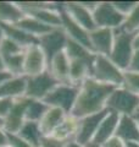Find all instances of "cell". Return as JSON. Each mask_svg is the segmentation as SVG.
<instances>
[{"label":"cell","instance_id":"cell-33","mask_svg":"<svg viewBox=\"0 0 139 147\" xmlns=\"http://www.w3.org/2000/svg\"><path fill=\"white\" fill-rule=\"evenodd\" d=\"M7 141H9V146L10 147H33L28 142L22 140L16 134H7Z\"/></svg>","mask_w":139,"mask_h":147},{"label":"cell","instance_id":"cell-12","mask_svg":"<svg viewBox=\"0 0 139 147\" xmlns=\"http://www.w3.org/2000/svg\"><path fill=\"white\" fill-rule=\"evenodd\" d=\"M109 110L105 109L100 113L92 114V115H87L84 118L80 119V127H78V132L76 136V142L81 145H87L88 142L93 141L94 136L99 129L100 123L108 114Z\"/></svg>","mask_w":139,"mask_h":147},{"label":"cell","instance_id":"cell-15","mask_svg":"<svg viewBox=\"0 0 139 147\" xmlns=\"http://www.w3.org/2000/svg\"><path fill=\"white\" fill-rule=\"evenodd\" d=\"M70 65L71 61L63 50L48 63V71L59 84H70Z\"/></svg>","mask_w":139,"mask_h":147},{"label":"cell","instance_id":"cell-40","mask_svg":"<svg viewBox=\"0 0 139 147\" xmlns=\"http://www.w3.org/2000/svg\"><path fill=\"white\" fill-rule=\"evenodd\" d=\"M66 147H86V146L78 144V142H76V141H71V142H68V144L66 145Z\"/></svg>","mask_w":139,"mask_h":147},{"label":"cell","instance_id":"cell-28","mask_svg":"<svg viewBox=\"0 0 139 147\" xmlns=\"http://www.w3.org/2000/svg\"><path fill=\"white\" fill-rule=\"evenodd\" d=\"M121 30L124 32H128V33H133V34L139 32V1L136 5V7L124 17Z\"/></svg>","mask_w":139,"mask_h":147},{"label":"cell","instance_id":"cell-30","mask_svg":"<svg viewBox=\"0 0 139 147\" xmlns=\"http://www.w3.org/2000/svg\"><path fill=\"white\" fill-rule=\"evenodd\" d=\"M26 48L21 47L20 44H17L13 40L4 37V39L1 40V44H0V53H1L3 57H9V55H15V54H21L25 52Z\"/></svg>","mask_w":139,"mask_h":147},{"label":"cell","instance_id":"cell-22","mask_svg":"<svg viewBox=\"0 0 139 147\" xmlns=\"http://www.w3.org/2000/svg\"><path fill=\"white\" fill-rule=\"evenodd\" d=\"M0 27L4 32V37L13 40L21 47L27 48L32 44H38V38L28 34L27 32L21 30L16 25H6V24H0Z\"/></svg>","mask_w":139,"mask_h":147},{"label":"cell","instance_id":"cell-42","mask_svg":"<svg viewBox=\"0 0 139 147\" xmlns=\"http://www.w3.org/2000/svg\"><path fill=\"white\" fill-rule=\"evenodd\" d=\"M86 147H103V145H99V144H95V142H88L87 145H84Z\"/></svg>","mask_w":139,"mask_h":147},{"label":"cell","instance_id":"cell-36","mask_svg":"<svg viewBox=\"0 0 139 147\" xmlns=\"http://www.w3.org/2000/svg\"><path fill=\"white\" fill-rule=\"evenodd\" d=\"M127 70L134 71V72H139V49L134 52L133 57H132V60H131V63H129V66H128Z\"/></svg>","mask_w":139,"mask_h":147},{"label":"cell","instance_id":"cell-35","mask_svg":"<svg viewBox=\"0 0 139 147\" xmlns=\"http://www.w3.org/2000/svg\"><path fill=\"white\" fill-rule=\"evenodd\" d=\"M103 147H127V144L121 137H118L117 135H114L112 137H110L108 141L104 142Z\"/></svg>","mask_w":139,"mask_h":147},{"label":"cell","instance_id":"cell-29","mask_svg":"<svg viewBox=\"0 0 139 147\" xmlns=\"http://www.w3.org/2000/svg\"><path fill=\"white\" fill-rule=\"evenodd\" d=\"M122 87L139 97V72H134L129 70L123 71Z\"/></svg>","mask_w":139,"mask_h":147},{"label":"cell","instance_id":"cell-16","mask_svg":"<svg viewBox=\"0 0 139 147\" xmlns=\"http://www.w3.org/2000/svg\"><path fill=\"white\" fill-rule=\"evenodd\" d=\"M78 127H80V119L72 115V114H67L62 123L48 136H51L61 142L68 144V142L76 140Z\"/></svg>","mask_w":139,"mask_h":147},{"label":"cell","instance_id":"cell-17","mask_svg":"<svg viewBox=\"0 0 139 147\" xmlns=\"http://www.w3.org/2000/svg\"><path fill=\"white\" fill-rule=\"evenodd\" d=\"M94 58L70 60L71 61V65H70V84L80 86L86 80L92 77Z\"/></svg>","mask_w":139,"mask_h":147},{"label":"cell","instance_id":"cell-24","mask_svg":"<svg viewBox=\"0 0 139 147\" xmlns=\"http://www.w3.org/2000/svg\"><path fill=\"white\" fill-rule=\"evenodd\" d=\"M16 26H18L21 30H23L25 32H27L28 34L35 37V38H39L43 34L48 33L49 31H51L53 28L49 26H46L44 24H41L38 20L31 17L28 15H25L20 21L16 24Z\"/></svg>","mask_w":139,"mask_h":147},{"label":"cell","instance_id":"cell-26","mask_svg":"<svg viewBox=\"0 0 139 147\" xmlns=\"http://www.w3.org/2000/svg\"><path fill=\"white\" fill-rule=\"evenodd\" d=\"M65 53L67 54L70 60H77V59H92L95 57V53H93L90 49H88L84 45H82L77 42L68 39Z\"/></svg>","mask_w":139,"mask_h":147},{"label":"cell","instance_id":"cell-18","mask_svg":"<svg viewBox=\"0 0 139 147\" xmlns=\"http://www.w3.org/2000/svg\"><path fill=\"white\" fill-rule=\"evenodd\" d=\"M126 142L139 141V121L136 117L120 115L116 134Z\"/></svg>","mask_w":139,"mask_h":147},{"label":"cell","instance_id":"cell-20","mask_svg":"<svg viewBox=\"0 0 139 147\" xmlns=\"http://www.w3.org/2000/svg\"><path fill=\"white\" fill-rule=\"evenodd\" d=\"M118 120H120L118 114H116L114 112H108V114L103 119V121L100 123L99 129L92 142L103 145L105 141H108L110 137H112L116 134V130H117Z\"/></svg>","mask_w":139,"mask_h":147},{"label":"cell","instance_id":"cell-7","mask_svg":"<svg viewBox=\"0 0 139 147\" xmlns=\"http://www.w3.org/2000/svg\"><path fill=\"white\" fill-rule=\"evenodd\" d=\"M57 84L59 82L50 75L48 70L39 74V75L28 76L26 77L25 97L29 99L43 100Z\"/></svg>","mask_w":139,"mask_h":147},{"label":"cell","instance_id":"cell-19","mask_svg":"<svg viewBox=\"0 0 139 147\" xmlns=\"http://www.w3.org/2000/svg\"><path fill=\"white\" fill-rule=\"evenodd\" d=\"M26 76H11L0 84V98L16 99L25 97Z\"/></svg>","mask_w":139,"mask_h":147},{"label":"cell","instance_id":"cell-47","mask_svg":"<svg viewBox=\"0 0 139 147\" xmlns=\"http://www.w3.org/2000/svg\"><path fill=\"white\" fill-rule=\"evenodd\" d=\"M138 113H139V112H138ZM138 113H137V114H138Z\"/></svg>","mask_w":139,"mask_h":147},{"label":"cell","instance_id":"cell-31","mask_svg":"<svg viewBox=\"0 0 139 147\" xmlns=\"http://www.w3.org/2000/svg\"><path fill=\"white\" fill-rule=\"evenodd\" d=\"M111 3H112V5L115 6L116 10L120 13H122L124 17H126L138 4V1H128V0H118V1L116 0V1H111Z\"/></svg>","mask_w":139,"mask_h":147},{"label":"cell","instance_id":"cell-11","mask_svg":"<svg viewBox=\"0 0 139 147\" xmlns=\"http://www.w3.org/2000/svg\"><path fill=\"white\" fill-rule=\"evenodd\" d=\"M62 10L88 32L96 28L93 17V10L84 6L82 1H65L62 3Z\"/></svg>","mask_w":139,"mask_h":147},{"label":"cell","instance_id":"cell-32","mask_svg":"<svg viewBox=\"0 0 139 147\" xmlns=\"http://www.w3.org/2000/svg\"><path fill=\"white\" fill-rule=\"evenodd\" d=\"M13 103H15V99H11V98H0V119H1V120H4V119L7 117V114L10 113V110L12 108Z\"/></svg>","mask_w":139,"mask_h":147},{"label":"cell","instance_id":"cell-21","mask_svg":"<svg viewBox=\"0 0 139 147\" xmlns=\"http://www.w3.org/2000/svg\"><path fill=\"white\" fill-rule=\"evenodd\" d=\"M67 114L63 110L59 109V108H54V107H49L48 110L45 112L43 118L39 120V127L40 131L44 136L50 135L51 132L56 129L60 124L62 123Z\"/></svg>","mask_w":139,"mask_h":147},{"label":"cell","instance_id":"cell-38","mask_svg":"<svg viewBox=\"0 0 139 147\" xmlns=\"http://www.w3.org/2000/svg\"><path fill=\"white\" fill-rule=\"evenodd\" d=\"M9 77H11V75L6 71H0V84H3L5 80H7Z\"/></svg>","mask_w":139,"mask_h":147},{"label":"cell","instance_id":"cell-25","mask_svg":"<svg viewBox=\"0 0 139 147\" xmlns=\"http://www.w3.org/2000/svg\"><path fill=\"white\" fill-rule=\"evenodd\" d=\"M16 135H18L22 140L28 142L33 147H39L41 137L44 136L40 131L39 124L34 121H25V124L22 125L20 131Z\"/></svg>","mask_w":139,"mask_h":147},{"label":"cell","instance_id":"cell-44","mask_svg":"<svg viewBox=\"0 0 139 147\" xmlns=\"http://www.w3.org/2000/svg\"><path fill=\"white\" fill-rule=\"evenodd\" d=\"M4 39V32L1 30V27H0V44H1V40Z\"/></svg>","mask_w":139,"mask_h":147},{"label":"cell","instance_id":"cell-10","mask_svg":"<svg viewBox=\"0 0 139 147\" xmlns=\"http://www.w3.org/2000/svg\"><path fill=\"white\" fill-rule=\"evenodd\" d=\"M29 98L20 97L15 99L12 108L7 117L3 120V129L6 134H17L26 121V110L28 107Z\"/></svg>","mask_w":139,"mask_h":147},{"label":"cell","instance_id":"cell-13","mask_svg":"<svg viewBox=\"0 0 139 147\" xmlns=\"http://www.w3.org/2000/svg\"><path fill=\"white\" fill-rule=\"evenodd\" d=\"M115 39V31L110 28H95L89 32L93 53L109 57Z\"/></svg>","mask_w":139,"mask_h":147},{"label":"cell","instance_id":"cell-37","mask_svg":"<svg viewBox=\"0 0 139 147\" xmlns=\"http://www.w3.org/2000/svg\"><path fill=\"white\" fill-rule=\"evenodd\" d=\"M7 145H9L7 134L3 129V126H0V147H4V146H7Z\"/></svg>","mask_w":139,"mask_h":147},{"label":"cell","instance_id":"cell-34","mask_svg":"<svg viewBox=\"0 0 139 147\" xmlns=\"http://www.w3.org/2000/svg\"><path fill=\"white\" fill-rule=\"evenodd\" d=\"M66 145L67 144L54 139L51 136H43L40 140L39 147H66Z\"/></svg>","mask_w":139,"mask_h":147},{"label":"cell","instance_id":"cell-46","mask_svg":"<svg viewBox=\"0 0 139 147\" xmlns=\"http://www.w3.org/2000/svg\"><path fill=\"white\" fill-rule=\"evenodd\" d=\"M0 126H3V120L1 119H0Z\"/></svg>","mask_w":139,"mask_h":147},{"label":"cell","instance_id":"cell-5","mask_svg":"<svg viewBox=\"0 0 139 147\" xmlns=\"http://www.w3.org/2000/svg\"><path fill=\"white\" fill-rule=\"evenodd\" d=\"M80 86L73 84H57L43 99L49 107L59 108L66 114H71L75 107Z\"/></svg>","mask_w":139,"mask_h":147},{"label":"cell","instance_id":"cell-27","mask_svg":"<svg viewBox=\"0 0 139 147\" xmlns=\"http://www.w3.org/2000/svg\"><path fill=\"white\" fill-rule=\"evenodd\" d=\"M49 105L45 104L43 100H37V99H29L28 102V107L26 110V121H34V123H39V120L45 112L48 110Z\"/></svg>","mask_w":139,"mask_h":147},{"label":"cell","instance_id":"cell-6","mask_svg":"<svg viewBox=\"0 0 139 147\" xmlns=\"http://www.w3.org/2000/svg\"><path fill=\"white\" fill-rule=\"evenodd\" d=\"M93 17L96 28L118 30L124 21V16L115 9L111 1H98L93 10Z\"/></svg>","mask_w":139,"mask_h":147},{"label":"cell","instance_id":"cell-23","mask_svg":"<svg viewBox=\"0 0 139 147\" xmlns=\"http://www.w3.org/2000/svg\"><path fill=\"white\" fill-rule=\"evenodd\" d=\"M25 16V12L16 1H0V24L16 25Z\"/></svg>","mask_w":139,"mask_h":147},{"label":"cell","instance_id":"cell-8","mask_svg":"<svg viewBox=\"0 0 139 147\" xmlns=\"http://www.w3.org/2000/svg\"><path fill=\"white\" fill-rule=\"evenodd\" d=\"M48 70V59L39 44L27 47L23 53V76H34Z\"/></svg>","mask_w":139,"mask_h":147},{"label":"cell","instance_id":"cell-14","mask_svg":"<svg viewBox=\"0 0 139 147\" xmlns=\"http://www.w3.org/2000/svg\"><path fill=\"white\" fill-rule=\"evenodd\" d=\"M61 18H62L61 28L65 31L67 38L73 40V42H77L82 45H84V47L92 50L90 40H89V32L83 28L82 26H80L77 22L73 21L72 18L62 10V3H61Z\"/></svg>","mask_w":139,"mask_h":147},{"label":"cell","instance_id":"cell-1","mask_svg":"<svg viewBox=\"0 0 139 147\" xmlns=\"http://www.w3.org/2000/svg\"><path fill=\"white\" fill-rule=\"evenodd\" d=\"M115 88V86L101 84L89 77L80 85V91L71 114L81 119L87 115L103 112L106 109L109 96Z\"/></svg>","mask_w":139,"mask_h":147},{"label":"cell","instance_id":"cell-39","mask_svg":"<svg viewBox=\"0 0 139 147\" xmlns=\"http://www.w3.org/2000/svg\"><path fill=\"white\" fill-rule=\"evenodd\" d=\"M133 45H134V49L138 50L139 49V32H137L134 34V38H133Z\"/></svg>","mask_w":139,"mask_h":147},{"label":"cell","instance_id":"cell-2","mask_svg":"<svg viewBox=\"0 0 139 147\" xmlns=\"http://www.w3.org/2000/svg\"><path fill=\"white\" fill-rule=\"evenodd\" d=\"M133 33L124 32L121 28L115 31V39L109 58L116 66H118L123 71L128 69L132 57L136 52L133 45Z\"/></svg>","mask_w":139,"mask_h":147},{"label":"cell","instance_id":"cell-9","mask_svg":"<svg viewBox=\"0 0 139 147\" xmlns=\"http://www.w3.org/2000/svg\"><path fill=\"white\" fill-rule=\"evenodd\" d=\"M67 40L68 38L62 28H53L48 33L39 37L38 44L44 52L49 63L56 54L63 52L65 48H66Z\"/></svg>","mask_w":139,"mask_h":147},{"label":"cell","instance_id":"cell-41","mask_svg":"<svg viewBox=\"0 0 139 147\" xmlns=\"http://www.w3.org/2000/svg\"><path fill=\"white\" fill-rule=\"evenodd\" d=\"M0 71H6V69H5V63H4V58H3L1 53H0ZM6 72H7V71H6Z\"/></svg>","mask_w":139,"mask_h":147},{"label":"cell","instance_id":"cell-43","mask_svg":"<svg viewBox=\"0 0 139 147\" xmlns=\"http://www.w3.org/2000/svg\"><path fill=\"white\" fill-rule=\"evenodd\" d=\"M127 147H139V141H134V142H127Z\"/></svg>","mask_w":139,"mask_h":147},{"label":"cell","instance_id":"cell-3","mask_svg":"<svg viewBox=\"0 0 139 147\" xmlns=\"http://www.w3.org/2000/svg\"><path fill=\"white\" fill-rule=\"evenodd\" d=\"M106 109L118 115L136 117L139 112V97L122 86L116 87L108 98Z\"/></svg>","mask_w":139,"mask_h":147},{"label":"cell","instance_id":"cell-4","mask_svg":"<svg viewBox=\"0 0 139 147\" xmlns=\"http://www.w3.org/2000/svg\"><path fill=\"white\" fill-rule=\"evenodd\" d=\"M92 79L101 82V84L120 87L122 86L123 82V70L116 66L110 60L109 57L95 54L94 63H93Z\"/></svg>","mask_w":139,"mask_h":147},{"label":"cell","instance_id":"cell-45","mask_svg":"<svg viewBox=\"0 0 139 147\" xmlns=\"http://www.w3.org/2000/svg\"><path fill=\"white\" fill-rule=\"evenodd\" d=\"M136 118L138 119V121H139V113H138V114H137V115H136Z\"/></svg>","mask_w":139,"mask_h":147}]
</instances>
